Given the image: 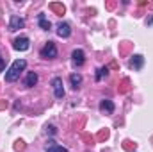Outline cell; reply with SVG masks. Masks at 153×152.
<instances>
[{
    "label": "cell",
    "mask_w": 153,
    "mask_h": 152,
    "mask_svg": "<svg viewBox=\"0 0 153 152\" xmlns=\"http://www.w3.org/2000/svg\"><path fill=\"white\" fill-rule=\"evenodd\" d=\"M46 152H68L66 147H61V145H55L53 141H50V147L46 149Z\"/></svg>",
    "instance_id": "obj_14"
},
{
    "label": "cell",
    "mask_w": 153,
    "mask_h": 152,
    "mask_svg": "<svg viewBox=\"0 0 153 152\" xmlns=\"http://www.w3.org/2000/svg\"><path fill=\"white\" fill-rule=\"evenodd\" d=\"M38 22H39V27H41L43 31H48V29L52 27V23L46 20V16H45V14H39V16H38Z\"/></svg>",
    "instance_id": "obj_13"
},
{
    "label": "cell",
    "mask_w": 153,
    "mask_h": 152,
    "mask_svg": "<svg viewBox=\"0 0 153 152\" xmlns=\"http://www.w3.org/2000/svg\"><path fill=\"white\" fill-rule=\"evenodd\" d=\"M36 84H38V74H36V72H29L27 77H25V86L32 88V86H36Z\"/></svg>",
    "instance_id": "obj_11"
},
{
    "label": "cell",
    "mask_w": 153,
    "mask_h": 152,
    "mask_svg": "<svg viewBox=\"0 0 153 152\" xmlns=\"http://www.w3.org/2000/svg\"><path fill=\"white\" fill-rule=\"evenodd\" d=\"M143 65H144V57H143L141 54L132 56V57H130V61H128V66H130L132 70H141V68H143Z\"/></svg>",
    "instance_id": "obj_7"
},
{
    "label": "cell",
    "mask_w": 153,
    "mask_h": 152,
    "mask_svg": "<svg viewBox=\"0 0 153 152\" xmlns=\"http://www.w3.org/2000/svg\"><path fill=\"white\" fill-rule=\"evenodd\" d=\"M13 47H14V50L25 52V50H29V47H30V39L27 38V36H20V38H16V39H14Z\"/></svg>",
    "instance_id": "obj_3"
},
{
    "label": "cell",
    "mask_w": 153,
    "mask_h": 152,
    "mask_svg": "<svg viewBox=\"0 0 153 152\" xmlns=\"http://www.w3.org/2000/svg\"><path fill=\"white\" fill-rule=\"evenodd\" d=\"M82 138L87 141V145H93V141H94V140H93V136H89L87 132H82Z\"/></svg>",
    "instance_id": "obj_20"
},
{
    "label": "cell",
    "mask_w": 153,
    "mask_h": 152,
    "mask_svg": "<svg viewBox=\"0 0 153 152\" xmlns=\"http://www.w3.org/2000/svg\"><path fill=\"white\" fill-rule=\"evenodd\" d=\"M46 132H50V134H55V127H53V125H48V127H46Z\"/></svg>",
    "instance_id": "obj_22"
},
{
    "label": "cell",
    "mask_w": 153,
    "mask_h": 152,
    "mask_svg": "<svg viewBox=\"0 0 153 152\" xmlns=\"http://www.w3.org/2000/svg\"><path fill=\"white\" fill-rule=\"evenodd\" d=\"M107 138H109V131H107V129H102V131L98 132V136H96L98 141H103V140H107Z\"/></svg>",
    "instance_id": "obj_17"
},
{
    "label": "cell",
    "mask_w": 153,
    "mask_h": 152,
    "mask_svg": "<svg viewBox=\"0 0 153 152\" xmlns=\"http://www.w3.org/2000/svg\"><path fill=\"white\" fill-rule=\"evenodd\" d=\"M71 61H73V66H82V65L85 63V54H84V50L75 48V50L71 52Z\"/></svg>",
    "instance_id": "obj_6"
},
{
    "label": "cell",
    "mask_w": 153,
    "mask_h": 152,
    "mask_svg": "<svg viewBox=\"0 0 153 152\" xmlns=\"http://www.w3.org/2000/svg\"><path fill=\"white\" fill-rule=\"evenodd\" d=\"M52 88H53L55 99H62L64 97V88H62V79L61 77H53L52 79Z\"/></svg>",
    "instance_id": "obj_4"
},
{
    "label": "cell",
    "mask_w": 153,
    "mask_h": 152,
    "mask_svg": "<svg viewBox=\"0 0 153 152\" xmlns=\"http://www.w3.org/2000/svg\"><path fill=\"white\" fill-rule=\"evenodd\" d=\"M25 66H27V61H25V59H16V61L11 65V68L5 72V81H7V82H14V81L20 77V74L25 70Z\"/></svg>",
    "instance_id": "obj_1"
},
{
    "label": "cell",
    "mask_w": 153,
    "mask_h": 152,
    "mask_svg": "<svg viewBox=\"0 0 153 152\" xmlns=\"http://www.w3.org/2000/svg\"><path fill=\"white\" fill-rule=\"evenodd\" d=\"M41 57L43 59H55L57 57V47L53 41H48L43 48H41Z\"/></svg>",
    "instance_id": "obj_2"
},
{
    "label": "cell",
    "mask_w": 153,
    "mask_h": 152,
    "mask_svg": "<svg viewBox=\"0 0 153 152\" xmlns=\"http://www.w3.org/2000/svg\"><path fill=\"white\" fill-rule=\"evenodd\" d=\"M14 150H18V152L25 150V141H22V140H18V141L14 143Z\"/></svg>",
    "instance_id": "obj_19"
},
{
    "label": "cell",
    "mask_w": 153,
    "mask_h": 152,
    "mask_svg": "<svg viewBox=\"0 0 153 152\" xmlns=\"http://www.w3.org/2000/svg\"><path fill=\"white\" fill-rule=\"evenodd\" d=\"M23 27H25V20L20 18V16H16V14H13L11 20H9V31L14 32V31H18V29H23Z\"/></svg>",
    "instance_id": "obj_5"
},
{
    "label": "cell",
    "mask_w": 153,
    "mask_h": 152,
    "mask_svg": "<svg viewBox=\"0 0 153 152\" xmlns=\"http://www.w3.org/2000/svg\"><path fill=\"white\" fill-rule=\"evenodd\" d=\"M100 109L103 111V113H114V102L112 100H109V99H103L102 102H100Z\"/></svg>",
    "instance_id": "obj_9"
},
{
    "label": "cell",
    "mask_w": 153,
    "mask_h": 152,
    "mask_svg": "<svg viewBox=\"0 0 153 152\" xmlns=\"http://www.w3.org/2000/svg\"><path fill=\"white\" fill-rule=\"evenodd\" d=\"M107 74H109V68H107V66L98 68V72H96V81H102L103 77H107Z\"/></svg>",
    "instance_id": "obj_15"
},
{
    "label": "cell",
    "mask_w": 153,
    "mask_h": 152,
    "mask_svg": "<svg viewBox=\"0 0 153 152\" xmlns=\"http://www.w3.org/2000/svg\"><path fill=\"white\" fill-rule=\"evenodd\" d=\"M4 68H5V61H4V57L0 56V72H4Z\"/></svg>",
    "instance_id": "obj_24"
},
{
    "label": "cell",
    "mask_w": 153,
    "mask_h": 152,
    "mask_svg": "<svg viewBox=\"0 0 153 152\" xmlns=\"http://www.w3.org/2000/svg\"><path fill=\"white\" fill-rule=\"evenodd\" d=\"M57 34H59L61 38H70V34H71V27H70V23L61 22V23L57 25Z\"/></svg>",
    "instance_id": "obj_8"
},
{
    "label": "cell",
    "mask_w": 153,
    "mask_h": 152,
    "mask_svg": "<svg viewBox=\"0 0 153 152\" xmlns=\"http://www.w3.org/2000/svg\"><path fill=\"white\" fill-rule=\"evenodd\" d=\"M123 149L125 150H134L135 149V143H132L130 140H126V141H123Z\"/></svg>",
    "instance_id": "obj_18"
},
{
    "label": "cell",
    "mask_w": 153,
    "mask_h": 152,
    "mask_svg": "<svg viewBox=\"0 0 153 152\" xmlns=\"http://www.w3.org/2000/svg\"><path fill=\"white\" fill-rule=\"evenodd\" d=\"M128 50H130V43H128V41H125V43L121 45V54H126Z\"/></svg>",
    "instance_id": "obj_21"
},
{
    "label": "cell",
    "mask_w": 153,
    "mask_h": 152,
    "mask_svg": "<svg viewBox=\"0 0 153 152\" xmlns=\"http://www.w3.org/2000/svg\"><path fill=\"white\" fill-rule=\"evenodd\" d=\"M50 9H52L57 16H62V14L66 13V7H64L62 4H59V2H52V4H50Z\"/></svg>",
    "instance_id": "obj_10"
},
{
    "label": "cell",
    "mask_w": 153,
    "mask_h": 152,
    "mask_svg": "<svg viewBox=\"0 0 153 152\" xmlns=\"http://www.w3.org/2000/svg\"><path fill=\"white\" fill-rule=\"evenodd\" d=\"M70 82H71V88L76 90V88L82 84V75H80V74H71V75H70Z\"/></svg>",
    "instance_id": "obj_12"
},
{
    "label": "cell",
    "mask_w": 153,
    "mask_h": 152,
    "mask_svg": "<svg viewBox=\"0 0 153 152\" xmlns=\"http://www.w3.org/2000/svg\"><path fill=\"white\" fill-rule=\"evenodd\" d=\"M128 90H130V81H128V79H123L121 88H119V93H126Z\"/></svg>",
    "instance_id": "obj_16"
},
{
    "label": "cell",
    "mask_w": 153,
    "mask_h": 152,
    "mask_svg": "<svg viewBox=\"0 0 153 152\" xmlns=\"http://www.w3.org/2000/svg\"><path fill=\"white\" fill-rule=\"evenodd\" d=\"M7 106H9V102H7V100H0V109H5Z\"/></svg>",
    "instance_id": "obj_23"
}]
</instances>
